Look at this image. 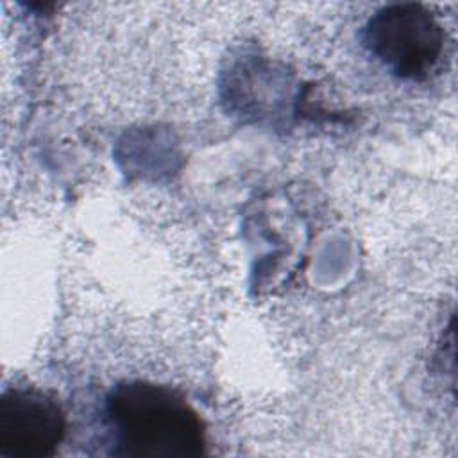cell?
<instances>
[{
    "mask_svg": "<svg viewBox=\"0 0 458 458\" xmlns=\"http://www.w3.org/2000/svg\"><path fill=\"white\" fill-rule=\"evenodd\" d=\"M114 454L136 458L197 456L206 433L197 411L168 386L131 381L107 397Z\"/></svg>",
    "mask_w": 458,
    "mask_h": 458,
    "instance_id": "1",
    "label": "cell"
},
{
    "mask_svg": "<svg viewBox=\"0 0 458 458\" xmlns=\"http://www.w3.org/2000/svg\"><path fill=\"white\" fill-rule=\"evenodd\" d=\"M363 39L394 75L411 81L426 79L444 50L442 25L420 4L385 5L367 21Z\"/></svg>",
    "mask_w": 458,
    "mask_h": 458,
    "instance_id": "2",
    "label": "cell"
},
{
    "mask_svg": "<svg viewBox=\"0 0 458 458\" xmlns=\"http://www.w3.org/2000/svg\"><path fill=\"white\" fill-rule=\"evenodd\" d=\"M63 435V410L48 394L9 388L0 395V458L52 456Z\"/></svg>",
    "mask_w": 458,
    "mask_h": 458,
    "instance_id": "3",
    "label": "cell"
}]
</instances>
